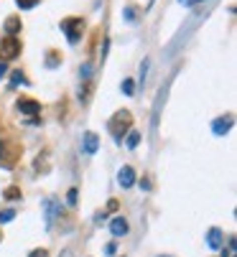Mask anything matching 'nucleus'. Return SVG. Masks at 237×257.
I'll return each instance as SVG.
<instances>
[{
	"label": "nucleus",
	"instance_id": "9d476101",
	"mask_svg": "<svg viewBox=\"0 0 237 257\" xmlns=\"http://www.w3.org/2000/svg\"><path fill=\"white\" fill-rule=\"evenodd\" d=\"M230 128H232V117H230V115H227V117L214 120V125H212L214 135H227V132H230Z\"/></svg>",
	"mask_w": 237,
	"mask_h": 257
},
{
	"label": "nucleus",
	"instance_id": "1a4fd4ad",
	"mask_svg": "<svg viewBox=\"0 0 237 257\" xmlns=\"http://www.w3.org/2000/svg\"><path fill=\"white\" fill-rule=\"evenodd\" d=\"M110 232H112L115 237H125V234L130 232V226H128V222H125L123 217H115V219L110 222Z\"/></svg>",
	"mask_w": 237,
	"mask_h": 257
},
{
	"label": "nucleus",
	"instance_id": "a211bd4d",
	"mask_svg": "<svg viewBox=\"0 0 237 257\" xmlns=\"http://www.w3.org/2000/svg\"><path fill=\"white\" fill-rule=\"evenodd\" d=\"M16 3H18V8H21V10H31V8L38 3V0H16Z\"/></svg>",
	"mask_w": 237,
	"mask_h": 257
},
{
	"label": "nucleus",
	"instance_id": "423d86ee",
	"mask_svg": "<svg viewBox=\"0 0 237 257\" xmlns=\"http://www.w3.org/2000/svg\"><path fill=\"white\" fill-rule=\"evenodd\" d=\"M18 112L28 115V117H36L41 112V102H36V99H18Z\"/></svg>",
	"mask_w": 237,
	"mask_h": 257
},
{
	"label": "nucleus",
	"instance_id": "bb28decb",
	"mask_svg": "<svg viewBox=\"0 0 237 257\" xmlns=\"http://www.w3.org/2000/svg\"><path fill=\"white\" fill-rule=\"evenodd\" d=\"M194 3H204V0H194Z\"/></svg>",
	"mask_w": 237,
	"mask_h": 257
},
{
	"label": "nucleus",
	"instance_id": "f257e3e1",
	"mask_svg": "<svg viewBox=\"0 0 237 257\" xmlns=\"http://www.w3.org/2000/svg\"><path fill=\"white\" fill-rule=\"evenodd\" d=\"M130 125H133V117H130V112L128 110H120V112H115L112 115V120H110V132H112V138L117 140V143H123V135L130 130Z\"/></svg>",
	"mask_w": 237,
	"mask_h": 257
},
{
	"label": "nucleus",
	"instance_id": "b1692460",
	"mask_svg": "<svg viewBox=\"0 0 237 257\" xmlns=\"http://www.w3.org/2000/svg\"><path fill=\"white\" fill-rule=\"evenodd\" d=\"M179 3H181L184 8H191V5H194V0H179Z\"/></svg>",
	"mask_w": 237,
	"mask_h": 257
},
{
	"label": "nucleus",
	"instance_id": "5701e85b",
	"mask_svg": "<svg viewBox=\"0 0 237 257\" xmlns=\"http://www.w3.org/2000/svg\"><path fill=\"white\" fill-rule=\"evenodd\" d=\"M28 257H46V250H34Z\"/></svg>",
	"mask_w": 237,
	"mask_h": 257
},
{
	"label": "nucleus",
	"instance_id": "f03ea898",
	"mask_svg": "<svg viewBox=\"0 0 237 257\" xmlns=\"http://www.w3.org/2000/svg\"><path fill=\"white\" fill-rule=\"evenodd\" d=\"M62 31H64L69 43H79L82 31H84V21L82 18H67V21H62Z\"/></svg>",
	"mask_w": 237,
	"mask_h": 257
},
{
	"label": "nucleus",
	"instance_id": "c85d7f7f",
	"mask_svg": "<svg viewBox=\"0 0 237 257\" xmlns=\"http://www.w3.org/2000/svg\"><path fill=\"white\" fill-rule=\"evenodd\" d=\"M158 257H166V255H158Z\"/></svg>",
	"mask_w": 237,
	"mask_h": 257
},
{
	"label": "nucleus",
	"instance_id": "6e6552de",
	"mask_svg": "<svg viewBox=\"0 0 237 257\" xmlns=\"http://www.w3.org/2000/svg\"><path fill=\"white\" fill-rule=\"evenodd\" d=\"M117 181H120L123 189H130L135 184V171H133L130 165H125V168H120V173H117Z\"/></svg>",
	"mask_w": 237,
	"mask_h": 257
},
{
	"label": "nucleus",
	"instance_id": "9b49d317",
	"mask_svg": "<svg viewBox=\"0 0 237 257\" xmlns=\"http://www.w3.org/2000/svg\"><path fill=\"white\" fill-rule=\"evenodd\" d=\"M97 148H100V138H97L95 132H87L84 135V150L92 156V153H97Z\"/></svg>",
	"mask_w": 237,
	"mask_h": 257
},
{
	"label": "nucleus",
	"instance_id": "393cba45",
	"mask_svg": "<svg viewBox=\"0 0 237 257\" xmlns=\"http://www.w3.org/2000/svg\"><path fill=\"white\" fill-rule=\"evenodd\" d=\"M5 74H8V66H5L3 62H0V77H5Z\"/></svg>",
	"mask_w": 237,
	"mask_h": 257
},
{
	"label": "nucleus",
	"instance_id": "4be33fe9",
	"mask_svg": "<svg viewBox=\"0 0 237 257\" xmlns=\"http://www.w3.org/2000/svg\"><path fill=\"white\" fill-rule=\"evenodd\" d=\"M79 74H82V77H84V79H87V77H90V74H92V66H90V64H84V66H82V71H79Z\"/></svg>",
	"mask_w": 237,
	"mask_h": 257
},
{
	"label": "nucleus",
	"instance_id": "39448f33",
	"mask_svg": "<svg viewBox=\"0 0 237 257\" xmlns=\"http://www.w3.org/2000/svg\"><path fill=\"white\" fill-rule=\"evenodd\" d=\"M59 211H62V204H59L56 199H49L46 204H43V214H46V217H43V219H46V229H51V226H54Z\"/></svg>",
	"mask_w": 237,
	"mask_h": 257
},
{
	"label": "nucleus",
	"instance_id": "412c9836",
	"mask_svg": "<svg viewBox=\"0 0 237 257\" xmlns=\"http://www.w3.org/2000/svg\"><path fill=\"white\" fill-rule=\"evenodd\" d=\"M67 201H69V206H74V204H77V189H71V191L67 193Z\"/></svg>",
	"mask_w": 237,
	"mask_h": 257
},
{
	"label": "nucleus",
	"instance_id": "ddd939ff",
	"mask_svg": "<svg viewBox=\"0 0 237 257\" xmlns=\"http://www.w3.org/2000/svg\"><path fill=\"white\" fill-rule=\"evenodd\" d=\"M138 143H140V132L133 130L128 138H125V145H128V148H138Z\"/></svg>",
	"mask_w": 237,
	"mask_h": 257
},
{
	"label": "nucleus",
	"instance_id": "cd10ccee",
	"mask_svg": "<svg viewBox=\"0 0 237 257\" xmlns=\"http://www.w3.org/2000/svg\"><path fill=\"white\" fill-rule=\"evenodd\" d=\"M0 242H3V234H0Z\"/></svg>",
	"mask_w": 237,
	"mask_h": 257
},
{
	"label": "nucleus",
	"instance_id": "f8f14e48",
	"mask_svg": "<svg viewBox=\"0 0 237 257\" xmlns=\"http://www.w3.org/2000/svg\"><path fill=\"white\" fill-rule=\"evenodd\" d=\"M18 31H21V21H18L16 16H10V18L5 21V33H8V36H16Z\"/></svg>",
	"mask_w": 237,
	"mask_h": 257
},
{
	"label": "nucleus",
	"instance_id": "a878e982",
	"mask_svg": "<svg viewBox=\"0 0 237 257\" xmlns=\"http://www.w3.org/2000/svg\"><path fill=\"white\" fill-rule=\"evenodd\" d=\"M62 257H71V252H69V250H64V252H62Z\"/></svg>",
	"mask_w": 237,
	"mask_h": 257
},
{
	"label": "nucleus",
	"instance_id": "aec40b11",
	"mask_svg": "<svg viewBox=\"0 0 237 257\" xmlns=\"http://www.w3.org/2000/svg\"><path fill=\"white\" fill-rule=\"evenodd\" d=\"M123 92H125V95H133V92H135V84H133V79H125V82H123Z\"/></svg>",
	"mask_w": 237,
	"mask_h": 257
},
{
	"label": "nucleus",
	"instance_id": "4468645a",
	"mask_svg": "<svg viewBox=\"0 0 237 257\" xmlns=\"http://www.w3.org/2000/svg\"><path fill=\"white\" fill-rule=\"evenodd\" d=\"M5 199L8 201H16V199H21V189H16V186H10V189H5Z\"/></svg>",
	"mask_w": 237,
	"mask_h": 257
},
{
	"label": "nucleus",
	"instance_id": "f3484780",
	"mask_svg": "<svg viewBox=\"0 0 237 257\" xmlns=\"http://www.w3.org/2000/svg\"><path fill=\"white\" fill-rule=\"evenodd\" d=\"M13 217H16V211H13V209H5V211H0V224H5V222H10Z\"/></svg>",
	"mask_w": 237,
	"mask_h": 257
},
{
	"label": "nucleus",
	"instance_id": "dca6fc26",
	"mask_svg": "<svg viewBox=\"0 0 237 257\" xmlns=\"http://www.w3.org/2000/svg\"><path fill=\"white\" fill-rule=\"evenodd\" d=\"M46 66H51V69L59 66V54H56V51H49V54H46Z\"/></svg>",
	"mask_w": 237,
	"mask_h": 257
},
{
	"label": "nucleus",
	"instance_id": "0eeeda50",
	"mask_svg": "<svg viewBox=\"0 0 237 257\" xmlns=\"http://www.w3.org/2000/svg\"><path fill=\"white\" fill-rule=\"evenodd\" d=\"M222 239H225V237H222V229H219V226H212V229L206 232V247H209V250H219L222 247Z\"/></svg>",
	"mask_w": 237,
	"mask_h": 257
},
{
	"label": "nucleus",
	"instance_id": "7ed1b4c3",
	"mask_svg": "<svg viewBox=\"0 0 237 257\" xmlns=\"http://www.w3.org/2000/svg\"><path fill=\"white\" fill-rule=\"evenodd\" d=\"M21 54V41L16 36H5L0 41V59L3 62H10V59H16Z\"/></svg>",
	"mask_w": 237,
	"mask_h": 257
},
{
	"label": "nucleus",
	"instance_id": "20e7f679",
	"mask_svg": "<svg viewBox=\"0 0 237 257\" xmlns=\"http://www.w3.org/2000/svg\"><path fill=\"white\" fill-rule=\"evenodd\" d=\"M16 161H18V148L8 140H0V165L3 168H13Z\"/></svg>",
	"mask_w": 237,
	"mask_h": 257
},
{
	"label": "nucleus",
	"instance_id": "6ab92c4d",
	"mask_svg": "<svg viewBox=\"0 0 237 257\" xmlns=\"http://www.w3.org/2000/svg\"><path fill=\"white\" fill-rule=\"evenodd\" d=\"M123 13H125V18H128L130 23H133V21H135V16H138V10H135V8H133V5H128V8L123 10Z\"/></svg>",
	"mask_w": 237,
	"mask_h": 257
},
{
	"label": "nucleus",
	"instance_id": "2eb2a0df",
	"mask_svg": "<svg viewBox=\"0 0 237 257\" xmlns=\"http://www.w3.org/2000/svg\"><path fill=\"white\" fill-rule=\"evenodd\" d=\"M10 84H16V87H18V84H28V82H26V74H23V71H13V74H10Z\"/></svg>",
	"mask_w": 237,
	"mask_h": 257
}]
</instances>
